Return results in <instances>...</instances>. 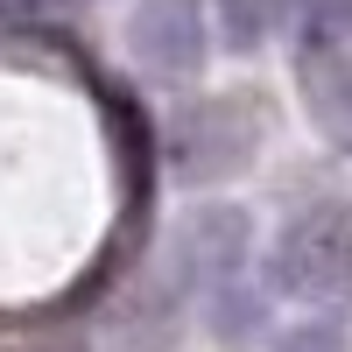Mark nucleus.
I'll return each mask as SVG.
<instances>
[{
	"instance_id": "f257e3e1",
	"label": "nucleus",
	"mask_w": 352,
	"mask_h": 352,
	"mask_svg": "<svg viewBox=\"0 0 352 352\" xmlns=\"http://www.w3.org/2000/svg\"><path fill=\"white\" fill-rule=\"evenodd\" d=\"M275 289L296 303H331L352 289V212L345 204H310L275 247Z\"/></svg>"
},
{
	"instance_id": "f03ea898",
	"label": "nucleus",
	"mask_w": 352,
	"mask_h": 352,
	"mask_svg": "<svg viewBox=\"0 0 352 352\" xmlns=\"http://www.w3.org/2000/svg\"><path fill=\"white\" fill-rule=\"evenodd\" d=\"M254 155V134H247V113L226 106V99H204L176 113V134H169V162L184 184H219Z\"/></svg>"
},
{
	"instance_id": "7ed1b4c3",
	"label": "nucleus",
	"mask_w": 352,
	"mask_h": 352,
	"mask_svg": "<svg viewBox=\"0 0 352 352\" xmlns=\"http://www.w3.org/2000/svg\"><path fill=\"white\" fill-rule=\"evenodd\" d=\"M247 247H254V219H247V204H232V197L197 204V212H184V226H176V261H184V275L204 282V289L240 282Z\"/></svg>"
},
{
	"instance_id": "20e7f679",
	"label": "nucleus",
	"mask_w": 352,
	"mask_h": 352,
	"mask_svg": "<svg viewBox=\"0 0 352 352\" xmlns=\"http://www.w3.org/2000/svg\"><path fill=\"white\" fill-rule=\"evenodd\" d=\"M127 50L155 78H197L204 71V8L197 0H141L127 21Z\"/></svg>"
},
{
	"instance_id": "39448f33",
	"label": "nucleus",
	"mask_w": 352,
	"mask_h": 352,
	"mask_svg": "<svg viewBox=\"0 0 352 352\" xmlns=\"http://www.w3.org/2000/svg\"><path fill=\"white\" fill-rule=\"evenodd\" d=\"M212 331L219 338H254L261 331V303L240 282H212Z\"/></svg>"
},
{
	"instance_id": "423d86ee",
	"label": "nucleus",
	"mask_w": 352,
	"mask_h": 352,
	"mask_svg": "<svg viewBox=\"0 0 352 352\" xmlns=\"http://www.w3.org/2000/svg\"><path fill=\"white\" fill-rule=\"evenodd\" d=\"M219 36L226 50H261V36H268V0H219Z\"/></svg>"
},
{
	"instance_id": "0eeeda50",
	"label": "nucleus",
	"mask_w": 352,
	"mask_h": 352,
	"mask_svg": "<svg viewBox=\"0 0 352 352\" xmlns=\"http://www.w3.org/2000/svg\"><path fill=\"white\" fill-rule=\"evenodd\" d=\"M275 352H352V345H345L338 324H289L275 338Z\"/></svg>"
},
{
	"instance_id": "6e6552de",
	"label": "nucleus",
	"mask_w": 352,
	"mask_h": 352,
	"mask_svg": "<svg viewBox=\"0 0 352 352\" xmlns=\"http://www.w3.org/2000/svg\"><path fill=\"white\" fill-rule=\"evenodd\" d=\"M50 8H56V0H0L8 21H50Z\"/></svg>"
},
{
	"instance_id": "1a4fd4ad",
	"label": "nucleus",
	"mask_w": 352,
	"mask_h": 352,
	"mask_svg": "<svg viewBox=\"0 0 352 352\" xmlns=\"http://www.w3.org/2000/svg\"><path fill=\"white\" fill-rule=\"evenodd\" d=\"M345 36H352V0H345Z\"/></svg>"
}]
</instances>
